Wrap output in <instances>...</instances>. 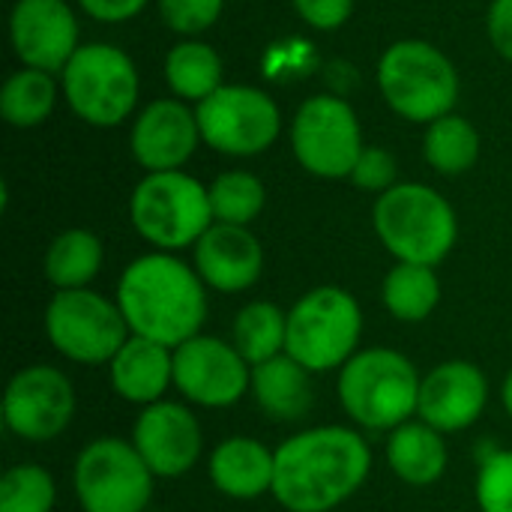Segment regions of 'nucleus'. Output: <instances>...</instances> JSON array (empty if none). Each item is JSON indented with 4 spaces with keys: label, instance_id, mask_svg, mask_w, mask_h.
<instances>
[{
    "label": "nucleus",
    "instance_id": "nucleus-8",
    "mask_svg": "<svg viewBox=\"0 0 512 512\" xmlns=\"http://www.w3.org/2000/svg\"><path fill=\"white\" fill-rule=\"evenodd\" d=\"M360 336L363 309L357 297L339 285H318L288 309L285 354L312 375H327L360 351Z\"/></svg>",
    "mask_w": 512,
    "mask_h": 512
},
{
    "label": "nucleus",
    "instance_id": "nucleus-13",
    "mask_svg": "<svg viewBox=\"0 0 512 512\" xmlns=\"http://www.w3.org/2000/svg\"><path fill=\"white\" fill-rule=\"evenodd\" d=\"M75 384L63 369L48 363H33L18 369L3 393V426L9 435L48 444L60 438L75 420Z\"/></svg>",
    "mask_w": 512,
    "mask_h": 512
},
{
    "label": "nucleus",
    "instance_id": "nucleus-20",
    "mask_svg": "<svg viewBox=\"0 0 512 512\" xmlns=\"http://www.w3.org/2000/svg\"><path fill=\"white\" fill-rule=\"evenodd\" d=\"M105 369L111 390L138 408L162 402L174 387V351L144 336H129Z\"/></svg>",
    "mask_w": 512,
    "mask_h": 512
},
{
    "label": "nucleus",
    "instance_id": "nucleus-17",
    "mask_svg": "<svg viewBox=\"0 0 512 512\" xmlns=\"http://www.w3.org/2000/svg\"><path fill=\"white\" fill-rule=\"evenodd\" d=\"M201 144L195 108L177 96L147 102L129 129V150L144 174L183 171Z\"/></svg>",
    "mask_w": 512,
    "mask_h": 512
},
{
    "label": "nucleus",
    "instance_id": "nucleus-27",
    "mask_svg": "<svg viewBox=\"0 0 512 512\" xmlns=\"http://www.w3.org/2000/svg\"><path fill=\"white\" fill-rule=\"evenodd\" d=\"M384 309L402 324L426 321L441 303V279L435 267L396 261L381 285Z\"/></svg>",
    "mask_w": 512,
    "mask_h": 512
},
{
    "label": "nucleus",
    "instance_id": "nucleus-11",
    "mask_svg": "<svg viewBox=\"0 0 512 512\" xmlns=\"http://www.w3.org/2000/svg\"><path fill=\"white\" fill-rule=\"evenodd\" d=\"M201 141L231 159H252L270 150L282 135L276 99L255 84H222L195 105Z\"/></svg>",
    "mask_w": 512,
    "mask_h": 512
},
{
    "label": "nucleus",
    "instance_id": "nucleus-23",
    "mask_svg": "<svg viewBox=\"0 0 512 512\" xmlns=\"http://www.w3.org/2000/svg\"><path fill=\"white\" fill-rule=\"evenodd\" d=\"M447 459L450 453L444 435L423 420H408L387 438L390 471L414 489L438 483L447 471Z\"/></svg>",
    "mask_w": 512,
    "mask_h": 512
},
{
    "label": "nucleus",
    "instance_id": "nucleus-1",
    "mask_svg": "<svg viewBox=\"0 0 512 512\" xmlns=\"http://www.w3.org/2000/svg\"><path fill=\"white\" fill-rule=\"evenodd\" d=\"M372 474V447L351 426H315L276 447L273 498L288 512H333Z\"/></svg>",
    "mask_w": 512,
    "mask_h": 512
},
{
    "label": "nucleus",
    "instance_id": "nucleus-3",
    "mask_svg": "<svg viewBox=\"0 0 512 512\" xmlns=\"http://www.w3.org/2000/svg\"><path fill=\"white\" fill-rule=\"evenodd\" d=\"M372 228L381 246L405 264L438 267L459 240V216L453 204L426 183H396L375 198Z\"/></svg>",
    "mask_w": 512,
    "mask_h": 512
},
{
    "label": "nucleus",
    "instance_id": "nucleus-4",
    "mask_svg": "<svg viewBox=\"0 0 512 512\" xmlns=\"http://www.w3.org/2000/svg\"><path fill=\"white\" fill-rule=\"evenodd\" d=\"M423 375L393 348H360L339 369L342 411L369 432H393L417 417Z\"/></svg>",
    "mask_w": 512,
    "mask_h": 512
},
{
    "label": "nucleus",
    "instance_id": "nucleus-21",
    "mask_svg": "<svg viewBox=\"0 0 512 512\" xmlns=\"http://www.w3.org/2000/svg\"><path fill=\"white\" fill-rule=\"evenodd\" d=\"M207 474L213 489L231 501H255L261 495H273L276 450L249 435L225 438L210 453Z\"/></svg>",
    "mask_w": 512,
    "mask_h": 512
},
{
    "label": "nucleus",
    "instance_id": "nucleus-28",
    "mask_svg": "<svg viewBox=\"0 0 512 512\" xmlns=\"http://www.w3.org/2000/svg\"><path fill=\"white\" fill-rule=\"evenodd\" d=\"M480 153H483V138H480V129L468 117L453 111L426 126L423 159L429 162L432 171L444 177L468 174L480 162Z\"/></svg>",
    "mask_w": 512,
    "mask_h": 512
},
{
    "label": "nucleus",
    "instance_id": "nucleus-31",
    "mask_svg": "<svg viewBox=\"0 0 512 512\" xmlns=\"http://www.w3.org/2000/svg\"><path fill=\"white\" fill-rule=\"evenodd\" d=\"M57 483L42 465H12L0 477V512H51Z\"/></svg>",
    "mask_w": 512,
    "mask_h": 512
},
{
    "label": "nucleus",
    "instance_id": "nucleus-32",
    "mask_svg": "<svg viewBox=\"0 0 512 512\" xmlns=\"http://www.w3.org/2000/svg\"><path fill=\"white\" fill-rule=\"evenodd\" d=\"M474 495L480 512H512V450L483 456Z\"/></svg>",
    "mask_w": 512,
    "mask_h": 512
},
{
    "label": "nucleus",
    "instance_id": "nucleus-16",
    "mask_svg": "<svg viewBox=\"0 0 512 512\" xmlns=\"http://www.w3.org/2000/svg\"><path fill=\"white\" fill-rule=\"evenodd\" d=\"M129 441L159 480H177L189 474L204 450V432L195 411L186 402L171 399L141 408Z\"/></svg>",
    "mask_w": 512,
    "mask_h": 512
},
{
    "label": "nucleus",
    "instance_id": "nucleus-36",
    "mask_svg": "<svg viewBox=\"0 0 512 512\" xmlns=\"http://www.w3.org/2000/svg\"><path fill=\"white\" fill-rule=\"evenodd\" d=\"M150 0H78L81 12L99 24H123L138 18Z\"/></svg>",
    "mask_w": 512,
    "mask_h": 512
},
{
    "label": "nucleus",
    "instance_id": "nucleus-34",
    "mask_svg": "<svg viewBox=\"0 0 512 512\" xmlns=\"http://www.w3.org/2000/svg\"><path fill=\"white\" fill-rule=\"evenodd\" d=\"M348 180L363 192L384 195L387 189H393L399 183V162L384 147H363V153H360V159H357Z\"/></svg>",
    "mask_w": 512,
    "mask_h": 512
},
{
    "label": "nucleus",
    "instance_id": "nucleus-9",
    "mask_svg": "<svg viewBox=\"0 0 512 512\" xmlns=\"http://www.w3.org/2000/svg\"><path fill=\"white\" fill-rule=\"evenodd\" d=\"M45 336L51 348L78 366H108L132 336L117 300L93 291H54L45 306Z\"/></svg>",
    "mask_w": 512,
    "mask_h": 512
},
{
    "label": "nucleus",
    "instance_id": "nucleus-10",
    "mask_svg": "<svg viewBox=\"0 0 512 512\" xmlns=\"http://www.w3.org/2000/svg\"><path fill=\"white\" fill-rule=\"evenodd\" d=\"M288 138L297 165L321 180H348L366 147L354 105L336 93H318L300 102Z\"/></svg>",
    "mask_w": 512,
    "mask_h": 512
},
{
    "label": "nucleus",
    "instance_id": "nucleus-12",
    "mask_svg": "<svg viewBox=\"0 0 512 512\" xmlns=\"http://www.w3.org/2000/svg\"><path fill=\"white\" fill-rule=\"evenodd\" d=\"M153 480L135 444L111 435L81 447L72 468L81 512H150Z\"/></svg>",
    "mask_w": 512,
    "mask_h": 512
},
{
    "label": "nucleus",
    "instance_id": "nucleus-29",
    "mask_svg": "<svg viewBox=\"0 0 512 512\" xmlns=\"http://www.w3.org/2000/svg\"><path fill=\"white\" fill-rule=\"evenodd\" d=\"M231 342L249 366H261L285 354L288 342V312L270 300L246 303L231 324Z\"/></svg>",
    "mask_w": 512,
    "mask_h": 512
},
{
    "label": "nucleus",
    "instance_id": "nucleus-37",
    "mask_svg": "<svg viewBox=\"0 0 512 512\" xmlns=\"http://www.w3.org/2000/svg\"><path fill=\"white\" fill-rule=\"evenodd\" d=\"M486 33L495 54L512 63V0H492L486 12Z\"/></svg>",
    "mask_w": 512,
    "mask_h": 512
},
{
    "label": "nucleus",
    "instance_id": "nucleus-35",
    "mask_svg": "<svg viewBox=\"0 0 512 512\" xmlns=\"http://www.w3.org/2000/svg\"><path fill=\"white\" fill-rule=\"evenodd\" d=\"M291 3H294V12L300 15V21L306 27L321 30V33H333L351 21L357 0H291Z\"/></svg>",
    "mask_w": 512,
    "mask_h": 512
},
{
    "label": "nucleus",
    "instance_id": "nucleus-24",
    "mask_svg": "<svg viewBox=\"0 0 512 512\" xmlns=\"http://www.w3.org/2000/svg\"><path fill=\"white\" fill-rule=\"evenodd\" d=\"M105 246L90 228H66L60 231L42 258V273L54 291H78L90 288V282L102 273Z\"/></svg>",
    "mask_w": 512,
    "mask_h": 512
},
{
    "label": "nucleus",
    "instance_id": "nucleus-5",
    "mask_svg": "<svg viewBox=\"0 0 512 512\" xmlns=\"http://www.w3.org/2000/svg\"><path fill=\"white\" fill-rule=\"evenodd\" d=\"M378 90L393 114L429 126L456 111L459 69L426 39H396L378 57Z\"/></svg>",
    "mask_w": 512,
    "mask_h": 512
},
{
    "label": "nucleus",
    "instance_id": "nucleus-18",
    "mask_svg": "<svg viewBox=\"0 0 512 512\" xmlns=\"http://www.w3.org/2000/svg\"><path fill=\"white\" fill-rule=\"evenodd\" d=\"M489 405V378L471 360L438 363L420 381L417 417L441 435L471 429Z\"/></svg>",
    "mask_w": 512,
    "mask_h": 512
},
{
    "label": "nucleus",
    "instance_id": "nucleus-14",
    "mask_svg": "<svg viewBox=\"0 0 512 512\" xmlns=\"http://www.w3.org/2000/svg\"><path fill=\"white\" fill-rule=\"evenodd\" d=\"M252 384V366L228 339L192 336L174 348V390L198 408H231Z\"/></svg>",
    "mask_w": 512,
    "mask_h": 512
},
{
    "label": "nucleus",
    "instance_id": "nucleus-15",
    "mask_svg": "<svg viewBox=\"0 0 512 512\" xmlns=\"http://www.w3.org/2000/svg\"><path fill=\"white\" fill-rule=\"evenodd\" d=\"M9 45L21 66L60 75L81 48V27L72 3L15 0L9 12Z\"/></svg>",
    "mask_w": 512,
    "mask_h": 512
},
{
    "label": "nucleus",
    "instance_id": "nucleus-19",
    "mask_svg": "<svg viewBox=\"0 0 512 512\" xmlns=\"http://www.w3.org/2000/svg\"><path fill=\"white\" fill-rule=\"evenodd\" d=\"M192 267L210 291L243 294L264 273V246L246 225L213 222L192 246Z\"/></svg>",
    "mask_w": 512,
    "mask_h": 512
},
{
    "label": "nucleus",
    "instance_id": "nucleus-38",
    "mask_svg": "<svg viewBox=\"0 0 512 512\" xmlns=\"http://www.w3.org/2000/svg\"><path fill=\"white\" fill-rule=\"evenodd\" d=\"M501 402H504V411L510 414V420H512V369L507 372V378H504V387H501Z\"/></svg>",
    "mask_w": 512,
    "mask_h": 512
},
{
    "label": "nucleus",
    "instance_id": "nucleus-7",
    "mask_svg": "<svg viewBox=\"0 0 512 512\" xmlns=\"http://www.w3.org/2000/svg\"><path fill=\"white\" fill-rule=\"evenodd\" d=\"M57 78L69 111L87 126L114 129L138 114L141 75L120 45L84 42Z\"/></svg>",
    "mask_w": 512,
    "mask_h": 512
},
{
    "label": "nucleus",
    "instance_id": "nucleus-39",
    "mask_svg": "<svg viewBox=\"0 0 512 512\" xmlns=\"http://www.w3.org/2000/svg\"><path fill=\"white\" fill-rule=\"evenodd\" d=\"M159 512H162V510H159Z\"/></svg>",
    "mask_w": 512,
    "mask_h": 512
},
{
    "label": "nucleus",
    "instance_id": "nucleus-30",
    "mask_svg": "<svg viewBox=\"0 0 512 512\" xmlns=\"http://www.w3.org/2000/svg\"><path fill=\"white\" fill-rule=\"evenodd\" d=\"M210 207H213V219L222 225H252L267 204V189L264 180L252 171L243 168H231L222 171L210 186Z\"/></svg>",
    "mask_w": 512,
    "mask_h": 512
},
{
    "label": "nucleus",
    "instance_id": "nucleus-33",
    "mask_svg": "<svg viewBox=\"0 0 512 512\" xmlns=\"http://www.w3.org/2000/svg\"><path fill=\"white\" fill-rule=\"evenodd\" d=\"M156 9L171 33L198 39L222 18L225 0H156Z\"/></svg>",
    "mask_w": 512,
    "mask_h": 512
},
{
    "label": "nucleus",
    "instance_id": "nucleus-26",
    "mask_svg": "<svg viewBox=\"0 0 512 512\" xmlns=\"http://www.w3.org/2000/svg\"><path fill=\"white\" fill-rule=\"evenodd\" d=\"M60 96V78L21 66L0 87V117L15 129H36L54 114Z\"/></svg>",
    "mask_w": 512,
    "mask_h": 512
},
{
    "label": "nucleus",
    "instance_id": "nucleus-2",
    "mask_svg": "<svg viewBox=\"0 0 512 512\" xmlns=\"http://www.w3.org/2000/svg\"><path fill=\"white\" fill-rule=\"evenodd\" d=\"M129 333L177 348L207 321V285L174 252H147L126 264L114 294Z\"/></svg>",
    "mask_w": 512,
    "mask_h": 512
},
{
    "label": "nucleus",
    "instance_id": "nucleus-25",
    "mask_svg": "<svg viewBox=\"0 0 512 512\" xmlns=\"http://www.w3.org/2000/svg\"><path fill=\"white\" fill-rule=\"evenodd\" d=\"M162 72L168 90L189 105L204 102L210 93H216L225 84L222 57L204 39H180L177 45H171Z\"/></svg>",
    "mask_w": 512,
    "mask_h": 512
},
{
    "label": "nucleus",
    "instance_id": "nucleus-6",
    "mask_svg": "<svg viewBox=\"0 0 512 512\" xmlns=\"http://www.w3.org/2000/svg\"><path fill=\"white\" fill-rule=\"evenodd\" d=\"M129 222L156 252L192 249L216 222L207 186L186 171L144 174L129 195Z\"/></svg>",
    "mask_w": 512,
    "mask_h": 512
},
{
    "label": "nucleus",
    "instance_id": "nucleus-22",
    "mask_svg": "<svg viewBox=\"0 0 512 512\" xmlns=\"http://www.w3.org/2000/svg\"><path fill=\"white\" fill-rule=\"evenodd\" d=\"M249 396L255 405L276 423H297L315 405L312 372L300 366L294 357L279 354L261 366H252Z\"/></svg>",
    "mask_w": 512,
    "mask_h": 512
}]
</instances>
